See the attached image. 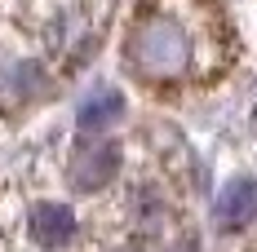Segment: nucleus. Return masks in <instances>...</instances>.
Returning <instances> with one entry per match:
<instances>
[{
	"instance_id": "6",
	"label": "nucleus",
	"mask_w": 257,
	"mask_h": 252,
	"mask_svg": "<svg viewBox=\"0 0 257 252\" xmlns=\"http://www.w3.org/2000/svg\"><path fill=\"white\" fill-rule=\"evenodd\" d=\"M124 115V98H120V89H111V84H98L89 98L80 102V128H102L111 120H120Z\"/></svg>"
},
{
	"instance_id": "1",
	"label": "nucleus",
	"mask_w": 257,
	"mask_h": 252,
	"mask_svg": "<svg viewBox=\"0 0 257 252\" xmlns=\"http://www.w3.org/2000/svg\"><path fill=\"white\" fill-rule=\"evenodd\" d=\"M208 18L213 14L195 0H147V9L138 14L124 45L128 71L151 84L186 80L191 71H200L208 49L204 45Z\"/></svg>"
},
{
	"instance_id": "4",
	"label": "nucleus",
	"mask_w": 257,
	"mask_h": 252,
	"mask_svg": "<svg viewBox=\"0 0 257 252\" xmlns=\"http://www.w3.org/2000/svg\"><path fill=\"white\" fill-rule=\"evenodd\" d=\"M31 239L40 248H67L76 239V212L62 203H36L31 208Z\"/></svg>"
},
{
	"instance_id": "3",
	"label": "nucleus",
	"mask_w": 257,
	"mask_h": 252,
	"mask_svg": "<svg viewBox=\"0 0 257 252\" xmlns=\"http://www.w3.org/2000/svg\"><path fill=\"white\" fill-rule=\"evenodd\" d=\"M213 217H217V226H222V230L248 226V221L257 217V181H253V177H235L231 186L217 195Z\"/></svg>"
},
{
	"instance_id": "8",
	"label": "nucleus",
	"mask_w": 257,
	"mask_h": 252,
	"mask_svg": "<svg viewBox=\"0 0 257 252\" xmlns=\"http://www.w3.org/2000/svg\"><path fill=\"white\" fill-rule=\"evenodd\" d=\"M120 252H142V248H120Z\"/></svg>"
},
{
	"instance_id": "5",
	"label": "nucleus",
	"mask_w": 257,
	"mask_h": 252,
	"mask_svg": "<svg viewBox=\"0 0 257 252\" xmlns=\"http://www.w3.org/2000/svg\"><path fill=\"white\" fill-rule=\"evenodd\" d=\"M45 89H49L45 67H36V62L9 67V71L0 76V106H5V111H18V106H27L31 98H40Z\"/></svg>"
},
{
	"instance_id": "7",
	"label": "nucleus",
	"mask_w": 257,
	"mask_h": 252,
	"mask_svg": "<svg viewBox=\"0 0 257 252\" xmlns=\"http://www.w3.org/2000/svg\"><path fill=\"white\" fill-rule=\"evenodd\" d=\"M133 212H138V221H147V226H151L155 217L164 212V203L155 199V190H138V195H133Z\"/></svg>"
},
{
	"instance_id": "2",
	"label": "nucleus",
	"mask_w": 257,
	"mask_h": 252,
	"mask_svg": "<svg viewBox=\"0 0 257 252\" xmlns=\"http://www.w3.org/2000/svg\"><path fill=\"white\" fill-rule=\"evenodd\" d=\"M115 173H120V146L115 142H84L71 151V164H67V177L76 190H102Z\"/></svg>"
}]
</instances>
